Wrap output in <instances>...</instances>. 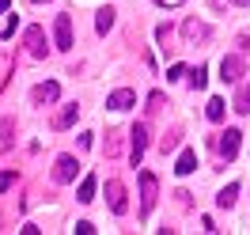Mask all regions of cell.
<instances>
[{
	"label": "cell",
	"instance_id": "cell-1",
	"mask_svg": "<svg viewBox=\"0 0 250 235\" xmlns=\"http://www.w3.org/2000/svg\"><path fill=\"white\" fill-rule=\"evenodd\" d=\"M243 72H247V57H243V53H228V57L220 61V80H224V84H239Z\"/></svg>",
	"mask_w": 250,
	"mask_h": 235
},
{
	"label": "cell",
	"instance_id": "cell-2",
	"mask_svg": "<svg viewBox=\"0 0 250 235\" xmlns=\"http://www.w3.org/2000/svg\"><path fill=\"white\" fill-rule=\"evenodd\" d=\"M144 152H148V126L137 122V126L129 129V159H133V167H141Z\"/></svg>",
	"mask_w": 250,
	"mask_h": 235
},
{
	"label": "cell",
	"instance_id": "cell-3",
	"mask_svg": "<svg viewBox=\"0 0 250 235\" xmlns=\"http://www.w3.org/2000/svg\"><path fill=\"white\" fill-rule=\"evenodd\" d=\"M156 190H159L156 174H152V171H141V216L152 213V205H156Z\"/></svg>",
	"mask_w": 250,
	"mask_h": 235
},
{
	"label": "cell",
	"instance_id": "cell-4",
	"mask_svg": "<svg viewBox=\"0 0 250 235\" xmlns=\"http://www.w3.org/2000/svg\"><path fill=\"white\" fill-rule=\"evenodd\" d=\"M239 144H243V133H239V129H228V133H220L216 152H220L224 159H228V163H231V159L239 156Z\"/></svg>",
	"mask_w": 250,
	"mask_h": 235
},
{
	"label": "cell",
	"instance_id": "cell-5",
	"mask_svg": "<svg viewBox=\"0 0 250 235\" xmlns=\"http://www.w3.org/2000/svg\"><path fill=\"white\" fill-rule=\"evenodd\" d=\"M57 95H61V84H57V80H46V84H38L31 91V103L34 107H49V103H57Z\"/></svg>",
	"mask_w": 250,
	"mask_h": 235
},
{
	"label": "cell",
	"instance_id": "cell-6",
	"mask_svg": "<svg viewBox=\"0 0 250 235\" xmlns=\"http://www.w3.org/2000/svg\"><path fill=\"white\" fill-rule=\"evenodd\" d=\"M53 38H57V49H72V16H57Z\"/></svg>",
	"mask_w": 250,
	"mask_h": 235
},
{
	"label": "cell",
	"instance_id": "cell-7",
	"mask_svg": "<svg viewBox=\"0 0 250 235\" xmlns=\"http://www.w3.org/2000/svg\"><path fill=\"white\" fill-rule=\"evenodd\" d=\"M23 42L31 49V57H46V31H42V27H27Z\"/></svg>",
	"mask_w": 250,
	"mask_h": 235
},
{
	"label": "cell",
	"instance_id": "cell-8",
	"mask_svg": "<svg viewBox=\"0 0 250 235\" xmlns=\"http://www.w3.org/2000/svg\"><path fill=\"white\" fill-rule=\"evenodd\" d=\"M182 38H186V46H197V42L208 38V27H205L201 19H186L182 23Z\"/></svg>",
	"mask_w": 250,
	"mask_h": 235
},
{
	"label": "cell",
	"instance_id": "cell-9",
	"mask_svg": "<svg viewBox=\"0 0 250 235\" xmlns=\"http://www.w3.org/2000/svg\"><path fill=\"white\" fill-rule=\"evenodd\" d=\"M76 171H80L76 156H61L57 163H53V178H57V182H72V178H76Z\"/></svg>",
	"mask_w": 250,
	"mask_h": 235
},
{
	"label": "cell",
	"instance_id": "cell-10",
	"mask_svg": "<svg viewBox=\"0 0 250 235\" xmlns=\"http://www.w3.org/2000/svg\"><path fill=\"white\" fill-rule=\"evenodd\" d=\"M76 118H80V107H76V103H68V107H61L57 114H53V129H57V133H64V129L76 126Z\"/></svg>",
	"mask_w": 250,
	"mask_h": 235
},
{
	"label": "cell",
	"instance_id": "cell-11",
	"mask_svg": "<svg viewBox=\"0 0 250 235\" xmlns=\"http://www.w3.org/2000/svg\"><path fill=\"white\" fill-rule=\"evenodd\" d=\"M106 197H110V209H114L118 216L129 209V205H125V186L118 182V178H110V182H106Z\"/></svg>",
	"mask_w": 250,
	"mask_h": 235
},
{
	"label": "cell",
	"instance_id": "cell-12",
	"mask_svg": "<svg viewBox=\"0 0 250 235\" xmlns=\"http://www.w3.org/2000/svg\"><path fill=\"white\" fill-rule=\"evenodd\" d=\"M133 103H137V95L129 91V87H122V91H114V95L106 99V107H110V110H129Z\"/></svg>",
	"mask_w": 250,
	"mask_h": 235
},
{
	"label": "cell",
	"instance_id": "cell-13",
	"mask_svg": "<svg viewBox=\"0 0 250 235\" xmlns=\"http://www.w3.org/2000/svg\"><path fill=\"white\" fill-rule=\"evenodd\" d=\"M193 171H197V152L186 148V152L178 156V163H174V174H193Z\"/></svg>",
	"mask_w": 250,
	"mask_h": 235
},
{
	"label": "cell",
	"instance_id": "cell-14",
	"mask_svg": "<svg viewBox=\"0 0 250 235\" xmlns=\"http://www.w3.org/2000/svg\"><path fill=\"white\" fill-rule=\"evenodd\" d=\"M95 186H99V178H95V174H87V178L80 182V190H76V201L91 205V201H95Z\"/></svg>",
	"mask_w": 250,
	"mask_h": 235
},
{
	"label": "cell",
	"instance_id": "cell-15",
	"mask_svg": "<svg viewBox=\"0 0 250 235\" xmlns=\"http://www.w3.org/2000/svg\"><path fill=\"white\" fill-rule=\"evenodd\" d=\"M235 197H239V186H235V182H228V186L220 190L216 205H220V209H231V205H235Z\"/></svg>",
	"mask_w": 250,
	"mask_h": 235
},
{
	"label": "cell",
	"instance_id": "cell-16",
	"mask_svg": "<svg viewBox=\"0 0 250 235\" xmlns=\"http://www.w3.org/2000/svg\"><path fill=\"white\" fill-rule=\"evenodd\" d=\"M205 84H208V68L197 64V68L189 72V87H193V91H205Z\"/></svg>",
	"mask_w": 250,
	"mask_h": 235
},
{
	"label": "cell",
	"instance_id": "cell-17",
	"mask_svg": "<svg viewBox=\"0 0 250 235\" xmlns=\"http://www.w3.org/2000/svg\"><path fill=\"white\" fill-rule=\"evenodd\" d=\"M235 110H239V114H250V84H243V87L235 91Z\"/></svg>",
	"mask_w": 250,
	"mask_h": 235
},
{
	"label": "cell",
	"instance_id": "cell-18",
	"mask_svg": "<svg viewBox=\"0 0 250 235\" xmlns=\"http://www.w3.org/2000/svg\"><path fill=\"white\" fill-rule=\"evenodd\" d=\"M208 122H224V114H228V107H224V99H208Z\"/></svg>",
	"mask_w": 250,
	"mask_h": 235
},
{
	"label": "cell",
	"instance_id": "cell-19",
	"mask_svg": "<svg viewBox=\"0 0 250 235\" xmlns=\"http://www.w3.org/2000/svg\"><path fill=\"white\" fill-rule=\"evenodd\" d=\"M110 27H114V8H103V12H99V19H95V31L106 34Z\"/></svg>",
	"mask_w": 250,
	"mask_h": 235
},
{
	"label": "cell",
	"instance_id": "cell-20",
	"mask_svg": "<svg viewBox=\"0 0 250 235\" xmlns=\"http://www.w3.org/2000/svg\"><path fill=\"white\" fill-rule=\"evenodd\" d=\"M174 148H178V133H167V137H163V141H159V152H163V156H167V152H174Z\"/></svg>",
	"mask_w": 250,
	"mask_h": 235
},
{
	"label": "cell",
	"instance_id": "cell-21",
	"mask_svg": "<svg viewBox=\"0 0 250 235\" xmlns=\"http://www.w3.org/2000/svg\"><path fill=\"white\" fill-rule=\"evenodd\" d=\"M186 76V64H171V68H167V80H182Z\"/></svg>",
	"mask_w": 250,
	"mask_h": 235
},
{
	"label": "cell",
	"instance_id": "cell-22",
	"mask_svg": "<svg viewBox=\"0 0 250 235\" xmlns=\"http://www.w3.org/2000/svg\"><path fill=\"white\" fill-rule=\"evenodd\" d=\"M106 156H118V133H106Z\"/></svg>",
	"mask_w": 250,
	"mask_h": 235
},
{
	"label": "cell",
	"instance_id": "cell-23",
	"mask_svg": "<svg viewBox=\"0 0 250 235\" xmlns=\"http://www.w3.org/2000/svg\"><path fill=\"white\" fill-rule=\"evenodd\" d=\"M91 232H95L91 220H80V224H76V235H91Z\"/></svg>",
	"mask_w": 250,
	"mask_h": 235
},
{
	"label": "cell",
	"instance_id": "cell-24",
	"mask_svg": "<svg viewBox=\"0 0 250 235\" xmlns=\"http://www.w3.org/2000/svg\"><path fill=\"white\" fill-rule=\"evenodd\" d=\"M12 182H16V171H4V174H0V190H8Z\"/></svg>",
	"mask_w": 250,
	"mask_h": 235
},
{
	"label": "cell",
	"instance_id": "cell-25",
	"mask_svg": "<svg viewBox=\"0 0 250 235\" xmlns=\"http://www.w3.org/2000/svg\"><path fill=\"white\" fill-rule=\"evenodd\" d=\"M16 27H19V19L12 16V19H8V27H4V38H12V34H16Z\"/></svg>",
	"mask_w": 250,
	"mask_h": 235
},
{
	"label": "cell",
	"instance_id": "cell-26",
	"mask_svg": "<svg viewBox=\"0 0 250 235\" xmlns=\"http://www.w3.org/2000/svg\"><path fill=\"white\" fill-rule=\"evenodd\" d=\"M156 4H163V8H178L182 0H156Z\"/></svg>",
	"mask_w": 250,
	"mask_h": 235
},
{
	"label": "cell",
	"instance_id": "cell-27",
	"mask_svg": "<svg viewBox=\"0 0 250 235\" xmlns=\"http://www.w3.org/2000/svg\"><path fill=\"white\" fill-rule=\"evenodd\" d=\"M8 8H12V0H0V12H8Z\"/></svg>",
	"mask_w": 250,
	"mask_h": 235
},
{
	"label": "cell",
	"instance_id": "cell-28",
	"mask_svg": "<svg viewBox=\"0 0 250 235\" xmlns=\"http://www.w3.org/2000/svg\"><path fill=\"white\" fill-rule=\"evenodd\" d=\"M231 4H235V8H247V4H250V0H231Z\"/></svg>",
	"mask_w": 250,
	"mask_h": 235
},
{
	"label": "cell",
	"instance_id": "cell-29",
	"mask_svg": "<svg viewBox=\"0 0 250 235\" xmlns=\"http://www.w3.org/2000/svg\"><path fill=\"white\" fill-rule=\"evenodd\" d=\"M34 4H46V0H34Z\"/></svg>",
	"mask_w": 250,
	"mask_h": 235
}]
</instances>
